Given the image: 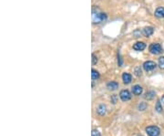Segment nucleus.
<instances>
[{
    "label": "nucleus",
    "instance_id": "f257e3e1",
    "mask_svg": "<svg viewBox=\"0 0 164 136\" xmlns=\"http://www.w3.org/2000/svg\"><path fill=\"white\" fill-rule=\"evenodd\" d=\"M107 20V15L105 13L100 12V11H94L92 12V22L94 24H100L101 22H104Z\"/></svg>",
    "mask_w": 164,
    "mask_h": 136
},
{
    "label": "nucleus",
    "instance_id": "f03ea898",
    "mask_svg": "<svg viewBox=\"0 0 164 136\" xmlns=\"http://www.w3.org/2000/svg\"><path fill=\"white\" fill-rule=\"evenodd\" d=\"M149 50H150V52L153 55H159V54L162 53V51H163L162 47L159 43H152L150 46Z\"/></svg>",
    "mask_w": 164,
    "mask_h": 136
},
{
    "label": "nucleus",
    "instance_id": "7ed1b4c3",
    "mask_svg": "<svg viewBox=\"0 0 164 136\" xmlns=\"http://www.w3.org/2000/svg\"><path fill=\"white\" fill-rule=\"evenodd\" d=\"M146 132L149 136H159L160 130L157 126H148L146 128Z\"/></svg>",
    "mask_w": 164,
    "mask_h": 136
},
{
    "label": "nucleus",
    "instance_id": "20e7f679",
    "mask_svg": "<svg viewBox=\"0 0 164 136\" xmlns=\"http://www.w3.org/2000/svg\"><path fill=\"white\" fill-rule=\"evenodd\" d=\"M156 67H157L156 63H155L154 61H151V60L145 61L144 64H143V69H144L147 72L152 71Z\"/></svg>",
    "mask_w": 164,
    "mask_h": 136
},
{
    "label": "nucleus",
    "instance_id": "39448f33",
    "mask_svg": "<svg viewBox=\"0 0 164 136\" xmlns=\"http://www.w3.org/2000/svg\"><path fill=\"white\" fill-rule=\"evenodd\" d=\"M120 98L122 101H128L131 99V94L128 89H123L120 93Z\"/></svg>",
    "mask_w": 164,
    "mask_h": 136
},
{
    "label": "nucleus",
    "instance_id": "423d86ee",
    "mask_svg": "<svg viewBox=\"0 0 164 136\" xmlns=\"http://www.w3.org/2000/svg\"><path fill=\"white\" fill-rule=\"evenodd\" d=\"M146 49V44L144 42H137L133 45V50L137 51H142Z\"/></svg>",
    "mask_w": 164,
    "mask_h": 136
},
{
    "label": "nucleus",
    "instance_id": "0eeeda50",
    "mask_svg": "<svg viewBox=\"0 0 164 136\" xmlns=\"http://www.w3.org/2000/svg\"><path fill=\"white\" fill-rule=\"evenodd\" d=\"M97 112H98V114L100 115V116L105 115V114H106V112H107V107H106V105L100 104V105L97 108Z\"/></svg>",
    "mask_w": 164,
    "mask_h": 136
},
{
    "label": "nucleus",
    "instance_id": "6e6552de",
    "mask_svg": "<svg viewBox=\"0 0 164 136\" xmlns=\"http://www.w3.org/2000/svg\"><path fill=\"white\" fill-rule=\"evenodd\" d=\"M142 86H139V85H135L132 87V92L134 95H140L142 93Z\"/></svg>",
    "mask_w": 164,
    "mask_h": 136
},
{
    "label": "nucleus",
    "instance_id": "1a4fd4ad",
    "mask_svg": "<svg viewBox=\"0 0 164 136\" xmlns=\"http://www.w3.org/2000/svg\"><path fill=\"white\" fill-rule=\"evenodd\" d=\"M154 15H155V17H158V18H163V17H164V8H162V7L158 8L155 10Z\"/></svg>",
    "mask_w": 164,
    "mask_h": 136
},
{
    "label": "nucleus",
    "instance_id": "9d476101",
    "mask_svg": "<svg viewBox=\"0 0 164 136\" xmlns=\"http://www.w3.org/2000/svg\"><path fill=\"white\" fill-rule=\"evenodd\" d=\"M143 35L145 36V37H151L153 33H154V29L152 28V27H146V28H144V29H143Z\"/></svg>",
    "mask_w": 164,
    "mask_h": 136
},
{
    "label": "nucleus",
    "instance_id": "9b49d317",
    "mask_svg": "<svg viewBox=\"0 0 164 136\" xmlns=\"http://www.w3.org/2000/svg\"><path fill=\"white\" fill-rule=\"evenodd\" d=\"M107 88L109 90H116L117 89L119 88V83L116 81H110L107 84Z\"/></svg>",
    "mask_w": 164,
    "mask_h": 136
},
{
    "label": "nucleus",
    "instance_id": "f8f14e48",
    "mask_svg": "<svg viewBox=\"0 0 164 136\" xmlns=\"http://www.w3.org/2000/svg\"><path fill=\"white\" fill-rule=\"evenodd\" d=\"M131 80H132V77H131L130 74L126 73V72L123 73V75H122V80H123V82L125 84H130L131 82Z\"/></svg>",
    "mask_w": 164,
    "mask_h": 136
},
{
    "label": "nucleus",
    "instance_id": "ddd939ff",
    "mask_svg": "<svg viewBox=\"0 0 164 136\" xmlns=\"http://www.w3.org/2000/svg\"><path fill=\"white\" fill-rule=\"evenodd\" d=\"M155 96H156L155 92H153V90H150V92H148L146 93L145 98H146V100L151 101V100H153V99L155 98Z\"/></svg>",
    "mask_w": 164,
    "mask_h": 136
},
{
    "label": "nucleus",
    "instance_id": "4468645a",
    "mask_svg": "<svg viewBox=\"0 0 164 136\" xmlns=\"http://www.w3.org/2000/svg\"><path fill=\"white\" fill-rule=\"evenodd\" d=\"M91 78L93 80H98L100 78V73L99 71H97L96 70H92L91 71Z\"/></svg>",
    "mask_w": 164,
    "mask_h": 136
},
{
    "label": "nucleus",
    "instance_id": "2eb2a0df",
    "mask_svg": "<svg viewBox=\"0 0 164 136\" xmlns=\"http://www.w3.org/2000/svg\"><path fill=\"white\" fill-rule=\"evenodd\" d=\"M155 110L158 111V112H162L163 109H162V106H161V103H160V101H158L157 103H156V106H155Z\"/></svg>",
    "mask_w": 164,
    "mask_h": 136
},
{
    "label": "nucleus",
    "instance_id": "dca6fc26",
    "mask_svg": "<svg viewBox=\"0 0 164 136\" xmlns=\"http://www.w3.org/2000/svg\"><path fill=\"white\" fill-rule=\"evenodd\" d=\"M134 72H135V75L139 77V76H142V69H140V67L138 66L135 68V70H134Z\"/></svg>",
    "mask_w": 164,
    "mask_h": 136
},
{
    "label": "nucleus",
    "instance_id": "f3484780",
    "mask_svg": "<svg viewBox=\"0 0 164 136\" xmlns=\"http://www.w3.org/2000/svg\"><path fill=\"white\" fill-rule=\"evenodd\" d=\"M148 105L146 102H140V104L139 105V110H145L147 109Z\"/></svg>",
    "mask_w": 164,
    "mask_h": 136
},
{
    "label": "nucleus",
    "instance_id": "a211bd4d",
    "mask_svg": "<svg viewBox=\"0 0 164 136\" xmlns=\"http://www.w3.org/2000/svg\"><path fill=\"white\" fill-rule=\"evenodd\" d=\"M159 66L161 70H164V57H160L159 59Z\"/></svg>",
    "mask_w": 164,
    "mask_h": 136
},
{
    "label": "nucleus",
    "instance_id": "6ab92c4d",
    "mask_svg": "<svg viewBox=\"0 0 164 136\" xmlns=\"http://www.w3.org/2000/svg\"><path fill=\"white\" fill-rule=\"evenodd\" d=\"M91 136H100V132L98 130H93L91 131Z\"/></svg>",
    "mask_w": 164,
    "mask_h": 136
},
{
    "label": "nucleus",
    "instance_id": "aec40b11",
    "mask_svg": "<svg viewBox=\"0 0 164 136\" xmlns=\"http://www.w3.org/2000/svg\"><path fill=\"white\" fill-rule=\"evenodd\" d=\"M98 62V58L95 56V54H92V64L95 65Z\"/></svg>",
    "mask_w": 164,
    "mask_h": 136
},
{
    "label": "nucleus",
    "instance_id": "412c9836",
    "mask_svg": "<svg viewBox=\"0 0 164 136\" xmlns=\"http://www.w3.org/2000/svg\"><path fill=\"white\" fill-rule=\"evenodd\" d=\"M118 63H119V66H122V63H123L122 59H121V54H120V53L118 54Z\"/></svg>",
    "mask_w": 164,
    "mask_h": 136
},
{
    "label": "nucleus",
    "instance_id": "4be33fe9",
    "mask_svg": "<svg viewBox=\"0 0 164 136\" xmlns=\"http://www.w3.org/2000/svg\"><path fill=\"white\" fill-rule=\"evenodd\" d=\"M111 101H112V103H114V104L117 102V100H116V96H115V95L111 98Z\"/></svg>",
    "mask_w": 164,
    "mask_h": 136
},
{
    "label": "nucleus",
    "instance_id": "5701e85b",
    "mask_svg": "<svg viewBox=\"0 0 164 136\" xmlns=\"http://www.w3.org/2000/svg\"><path fill=\"white\" fill-rule=\"evenodd\" d=\"M161 101L164 103V95H163V96H162V98H161Z\"/></svg>",
    "mask_w": 164,
    "mask_h": 136
}]
</instances>
